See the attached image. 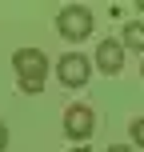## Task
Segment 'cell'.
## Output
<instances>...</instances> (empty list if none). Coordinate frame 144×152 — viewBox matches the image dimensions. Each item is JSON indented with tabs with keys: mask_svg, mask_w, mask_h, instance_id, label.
Segmentation results:
<instances>
[{
	"mask_svg": "<svg viewBox=\"0 0 144 152\" xmlns=\"http://www.w3.org/2000/svg\"><path fill=\"white\" fill-rule=\"evenodd\" d=\"M12 72H16V88L36 96L48 84V52L44 48H16L12 52Z\"/></svg>",
	"mask_w": 144,
	"mask_h": 152,
	"instance_id": "obj_1",
	"label": "cell"
},
{
	"mask_svg": "<svg viewBox=\"0 0 144 152\" xmlns=\"http://www.w3.org/2000/svg\"><path fill=\"white\" fill-rule=\"evenodd\" d=\"M104 152H132V148H128V144H108Z\"/></svg>",
	"mask_w": 144,
	"mask_h": 152,
	"instance_id": "obj_9",
	"label": "cell"
},
{
	"mask_svg": "<svg viewBox=\"0 0 144 152\" xmlns=\"http://www.w3.org/2000/svg\"><path fill=\"white\" fill-rule=\"evenodd\" d=\"M92 132H96V112L88 104H68L64 108V136L72 144H84Z\"/></svg>",
	"mask_w": 144,
	"mask_h": 152,
	"instance_id": "obj_4",
	"label": "cell"
},
{
	"mask_svg": "<svg viewBox=\"0 0 144 152\" xmlns=\"http://www.w3.org/2000/svg\"><path fill=\"white\" fill-rule=\"evenodd\" d=\"M140 80H144V56H140Z\"/></svg>",
	"mask_w": 144,
	"mask_h": 152,
	"instance_id": "obj_11",
	"label": "cell"
},
{
	"mask_svg": "<svg viewBox=\"0 0 144 152\" xmlns=\"http://www.w3.org/2000/svg\"><path fill=\"white\" fill-rule=\"evenodd\" d=\"M92 28H96V16H92L88 4H64L60 16H56V32H60L68 44H80V40L92 36Z\"/></svg>",
	"mask_w": 144,
	"mask_h": 152,
	"instance_id": "obj_2",
	"label": "cell"
},
{
	"mask_svg": "<svg viewBox=\"0 0 144 152\" xmlns=\"http://www.w3.org/2000/svg\"><path fill=\"white\" fill-rule=\"evenodd\" d=\"M68 152H88V148H84V144H72V148H68Z\"/></svg>",
	"mask_w": 144,
	"mask_h": 152,
	"instance_id": "obj_10",
	"label": "cell"
},
{
	"mask_svg": "<svg viewBox=\"0 0 144 152\" xmlns=\"http://www.w3.org/2000/svg\"><path fill=\"white\" fill-rule=\"evenodd\" d=\"M0 152H8V124H0Z\"/></svg>",
	"mask_w": 144,
	"mask_h": 152,
	"instance_id": "obj_8",
	"label": "cell"
},
{
	"mask_svg": "<svg viewBox=\"0 0 144 152\" xmlns=\"http://www.w3.org/2000/svg\"><path fill=\"white\" fill-rule=\"evenodd\" d=\"M128 136H132V144L144 152V116H136V120L128 124Z\"/></svg>",
	"mask_w": 144,
	"mask_h": 152,
	"instance_id": "obj_7",
	"label": "cell"
},
{
	"mask_svg": "<svg viewBox=\"0 0 144 152\" xmlns=\"http://www.w3.org/2000/svg\"><path fill=\"white\" fill-rule=\"evenodd\" d=\"M124 56H128V52H124V44L108 36V40H100V44H96V60H92V64H96L104 76H120V72H124Z\"/></svg>",
	"mask_w": 144,
	"mask_h": 152,
	"instance_id": "obj_5",
	"label": "cell"
},
{
	"mask_svg": "<svg viewBox=\"0 0 144 152\" xmlns=\"http://www.w3.org/2000/svg\"><path fill=\"white\" fill-rule=\"evenodd\" d=\"M56 80H60L64 88H84V84L92 80V60L84 52H64L60 60H56Z\"/></svg>",
	"mask_w": 144,
	"mask_h": 152,
	"instance_id": "obj_3",
	"label": "cell"
},
{
	"mask_svg": "<svg viewBox=\"0 0 144 152\" xmlns=\"http://www.w3.org/2000/svg\"><path fill=\"white\" fill-rule=\"evenodd\" d=\"M120 44H124V52H140L144 56V24L140 20H132V24H124V36H120Z\"/></svg>",
	"mask_w": 144,
	"mask_h": 152,
	"instance_id": "obj_6",
	"label": "cell"
}]
</instances>
